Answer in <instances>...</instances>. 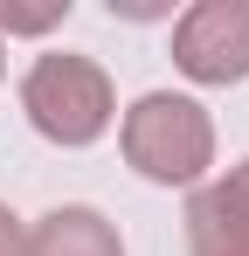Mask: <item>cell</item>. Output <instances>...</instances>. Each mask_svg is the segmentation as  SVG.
Returning <instances> with one entry per match:
<instances>
[{
    "label": "cell",
    "instance_id": "9",
    "mask_svg": "<svg viewBox=\"0 0 249 256\" xmlns=\"http://www.w3.org/2000/svg\"><path fill=\"white\" fill-rule=\"evenodd\" d=\"M228 187H236V194H242V201H249V160H242V166H236V173H228Z\"/></svg>",
    "mask_w": 249,
    "mask_h": 256
},
{
    "label": "cell",
    "instance_id": "8",
    "mask_svg": "<svg viewBox=\"0 0 249 256\" xmlns=\"http://www.w3.org/2000/svg\"><path fill=\"white\" fill-rule=\"evenodd\" d=\"M111 14H132V21H146V14H166V0H111Z\"/></svg>",
    "mask_w": 249,
    "mask_h": 256
},
{
    "label": "cell",
    "instance_id": "5",
    "mask_svg": "<svg viewBox=\"0 0 249 256\" xmlns=\"http://www.w3.org/2000/svg\"><path fill=\"white\" fill-rule=\"evenodd\" d=\"M21 256H124V242L97 208H48L21 236Z\"/></svg>",
    "mask_w": 249,
    "mask_h": 256
},
{
    "label": "cell",
    "instance_id": "3",
    "mask_svg": "<svg viewBox=\"0 0 249 256\" xmlns=\"http://www.w3.org/2000/svg\"><path fill=\"white\" fill-rule=\"evenodd\" d=\"M173 62L194 84H242L249 76V0H201L173 28Z\"/></svg>",
    "mask_w": 249,
    "mask_h": 256
},
{
    "label": "cell",
    "instance_id": "2",
    "mask_svg": "<svg viewBox=\"0 0 249 256\" xmlns=\"http://www.w3.org/2000/svg\"><path fill=\"white\" fill-rule=\"evenodd\" d=\"M21 111L48 146H90L111 132V76L90 56H42L21 84Z\"/></svg>",
    "mask_w": 249,
    "mask_h": 256
},
{
    "label": "cell",
    "instance_id": "4",
    "mask_svg": "<svg viewBox=\"0 0 249 256\" xmlns=\"http://www.w3.org/2000/svg\"><path fill=\"white\" fill-rule=\"evenodd\" d=\"M187 250L194 256H249V201L214 180L187 201Z\"/></svg>",
    "mask_w": 249,
    "mask_h": 256
},
{
    "label": "cell",
    "instance_id": "1",
    "mask_svg": "<svg viewBox=\"0 0 249 256\" xmlns=\"http://www.w3.org/2000/svg\"><path fill=\"white\" fill-rule=\"evenodd\" d=\"M124 160L160 187H194L214 160V125L194 97L152 90L124 111Z\"/></svg>",
    "mask_w": 249,
    "mask_h": 256
},
{
    "label": "cell",
    "instance_id": "6",
    "mask_svg": "<svg viewBox=\"0 0 249 256\" xmlns=\"http://www.w3.org/2000/svg\"><path fill=\"white\" fill-rule=\"evenodd\" d=\"M70 14V0H0V28L7 35H42Z\"/></svg>",
    "mask_w": 249,
    "mask_h": 256
},
{
    "label": "cell",
    "instance_id": "7",
    "mask_svg": "<svg viewBox=\"0 0 249 256\" xmlns=\"http://www.w3.org/2000/svg\"><path fill=\"white\" fill-rule=\"evenodd\" d=\"M21 236H28V228H21V214L0 208V256H21Z\"/></svg>",
    "mask_w": 249,
    "mask_h": 256
}]
</instances>
